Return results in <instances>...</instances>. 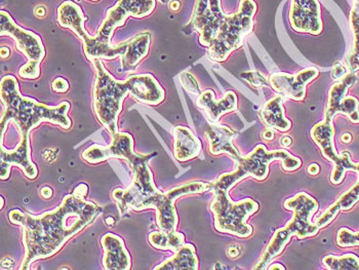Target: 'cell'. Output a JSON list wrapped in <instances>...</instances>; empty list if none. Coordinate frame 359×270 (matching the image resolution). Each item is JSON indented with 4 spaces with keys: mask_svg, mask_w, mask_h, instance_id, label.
<instances>
[{
    "mask_svg": "<svg viewBox=\"0 0 359 270\" xmlns=\"http://www.w3.org/2000/svg\"><path fill=\"white\" fill-rule=\"evenodd\" d=\"M88 191L86 184L77 186L57 209L39 216L20 210H12L8 213V220L21 227L23 231L25 257L20 269H30L35 261L55 255L70 238L102 214L103 209L99 205L86 198Z\"/></svg>",
    "mask_w": 359,
    "mask_h": 270,
    "instance_id": "cell-1",
    "label": "cell"
},
{
    "mask_svg": "<svg viewBox=\"0 0 359 270\" xmlns=\"http://www.w3.org/2000/svg\"><path fill=\"white\" fill-rule=\"evenodd\" d=\"M155 154H136L134 151V139L128 133H118L112 137L109 145L90 146L84 150L81 157L86 163L97 165L110 158L125 159L133 173V182L126 189L117 188L112 192V198L118 205L121 215L128 213L130 205L136 199L152 196L161 191L154 184V179L148 163Z\"/></svg>",
    "mask_w": 359,
    "mask_h": 270,
    "instance_id": "cell-2",
    "label": "cell"
},
{
    "mask_svg": "<svg viewBox=\"0 0 359 270\" xmlns=\"http://www.w3.org/2000/svg\"><path fill=\"white\" fill-rule=\"evenodd\" d=\"M0 96L4 105L1 117V144L8 123L13 121L20 133V137L29 136L31 130L43 121L69 130L72 121L68 116L69 102H62L57 106H48L36 100L24 97L20 92L17 79L6 75L0 83Z\"/></svg>",
    "mask_w": 359,
    "mask_h": 270,
    "instance_id": "cell-3",
    "label": "cell"
},
{
    "mask_svg": "<svg viewBox=\"0 0 359 270\" xmlns=\"http://www.w3.org/2000/svg\"><path fill=\"white\" fill-rule=\"evenodd\" d=\"M285 208L292 212V218L285 227L277 229L263 252L260 260L255 264L252 269L263 270L268 269L270 263L277 256L283 253L292 236L303 240L318 234L319 228L312 223V217L318 212V203L306 192H300L285 201Z\"/></svg>",
    "mask_w": 359,
    "mask_h": 270,
    "instance_id": "cell-4",
    "label": "cell"
},
{
    "mask_svg": "<svg viewBox=\"0 0 359 270\" xmlns=\"http://www.w3.org/2000/svg\"><path fill=\"white\" fill-rule=\"evenodd\" d=\"M276 161H280L283 169L287 172L297 171L302 166V161L299 157L292 156L287 150L268 151L265 145L259 144L247 156H241L236 161V169L233 172L222 174L212 183V189L229 192L235 184L249 177L264 181L269 174L270 163Z\"/></svg>",
    "mask_w": 359,
    "mask_h": 270,
    "instance_id": "cell-5",
    "label": "cell"
},
{
    "mask_svg": "<svg viewBox=\"0 0 359 270\" xmlns=\"http://www.w3.org/2000/svg\"><path fill=\"white\" fill-rule=\"evenodd\" d=\"M96 70L94 86V109L101 125L107 128L111 138L118 134V116L123 110V101L130 95V77L117 81L106 69L101 60L93 61Z\"/></svg>",
    "mask_w": 359,
    "mask_h": 270,
    "instance_id": "cell-6",
    "label": "cell"
},
{
    "mask_svg": "<svg viewBox=\"0 0 359 270\" xmlns=\"http://www.w3.org/2000/svg\"><path fill=\"white\" fill-rule=\"evenodd\" d=\"M257 4L254 0H241L238 11L226 15L218 35L208 48V58L214 62H224L243 46L245 37L254 28Z\"/></svg>",
    "mask_w": 359,
    "mask_h": 270,
    "instance_id": "cell-7",
    "label": "cell"
},
{
    "mask_svg": "<svg viewBox=\"0 0 359 270\" xmlns=\"http://www.w3.org/2000/svg\"><path fill=\"white\" fill-rule=\"evenodd\" d=\"M214 199L210 209L214 214L215 228L222 234H231L237 238H247L252 234V227L248 219L258 212L259 205L252 198L232 201L229 194L220 189H212Z\"/></svg>",
    "mask_w": 359,
    "mask_h": 270,
    "instance_id": "cell-8",
    "label": "cell"
},
{
    "mask_svg": "<svg viewBox=\"0 0 359 270\" xmlns=\"http://www.w3.org/2000/svg\"><path fill=\"white\" fill-rule=\"evenodd\" d=\"M212 189V183L194 181L176 186L166 192L158 191L152 196H145L133 201L130 205L134 211L154 209L156 211V223L163 231H176L179 218L175 203L181 196L199 194Z\"/></svg>",
    "mask_w": 359,
    "mask_h": 270,
    "instance_id": "cell-9",
    "label": "cell"
},
{
    "mask_svg": "<svg viewBox=\"0 0 359 270\" xmlns=\"http://www.w3.org/2000/svg\"><path fill=\"white\" fill-rule=\"evenodd\" d=\"M312 140L320 149L323 157L334 163V170L331 176L332 184H341L344 180L347 171H355V163L352 161L349 152L344 151L339 154L334 147V128L332 121L323 119L312 128Z\"/></svg>",
    "mask_w": 359,
    "mask_h": 270,
    "instance_id": "cell-10",
    "label": "cell"
},
{
    "mask_svg": "<svg viewBox=\"0 0 359 270\" xmlns=\"http://www.w3.org/2000/svg\"><path fill=\"white\" fill-rule=\"evenodd\" d=\"M155 0H118L114 6L108 10L96 37L101 43L111 44L114 31L125 25L130 17L146 18L154 11Z\"/></svg>",
    "mask_w": 359,
    "mask_h": 270,
    "instance_id": "cell-11",
    "label": "cell"
},
{
    "mask_svg": "<svg viewBox=\"0 0 359 270\" xmlns=\"http://www.w3.org/2000/svg\"><path fill=\"white\" fill-rule=\"evenodd\" d=\"M221 0H196L192 24L199 34V43L210 48L226 19Z\"/></svg>",
    "mask_w": 359,
    "mask_h": 270,
    "instance_id": "cell-12",
    "label": "cell"
},
{
    "mask_svg": "<svg viewBox=\"0 0 359 270\" xmlns=\"http://www.w3.org/2000/svg\"><path fill=\"white\" fill-rule=\"evenodd\" d=\"M0 35L15 39L18 50L23 53L28 61L42 62L46 57V48L41 37L32 31L26 30L18 25L11 15L6 11L0 12Z\"/></svg>",
    "mask_w": 359,
    "mask_h": 270,
    "instance_id": "cell-13",
    "label": "cell"
},
{
    "mask_svg": "<svg viewBox=\"0 0 359 270\" xmlns=\"http://www.w3.org/2000/svg\"><path fill=\"white\" fill-rule=\"evenodd\" d=\"M319 70L316 67L305 68L297 73L289 74L277 72L270 75V86L283 98L302 101L306 96V86L318 76Z\"/></svg>",
    "mask_w": 359,
    "mask_h": 270,
    "instance_id": "cell-14",
    "label": "cell"
},
{
    "mask_svg": "<svg viewBox=\"0 0 359 270\" xmlns=\"http://www.w3.org/2000/svg\"><path fill=\"white\" fill-rule=\"evenodd\" d=\"M290 23L297 32L318 35L323 31L320 4L318 0H292Z\"/></svg>",
    "mask_w": 359,
    "mask_h": 270,
    "instance_id": "cell-15",
    "label": "cell"
},
{
    "mask_svg": "<svg viewBox=\"0 0 359 270\" xmlns=\"http://www.w3.org/2000/svg\"><path fill=\"white\" fill-rule=\"evenodd\" d=\"M0 166H1V180H8L12 167H19L25 176L34 180L39 175L35 163L31 161L30 139L29 136L21 137L20 143L15 150L4 149V144H0Z\"/></svg>",
    "mask_w": 359,
    "mask_h": 270,
    "instance_id": "cell-16",
    "label": "cell"
},
{
    "mask_svg": "<svg viewBox=\"0 0 359 270\" xmlns=\"http://www.w3.org/2000/svg\"><path fill=\"white\" fill-rule=\"evenodd\" d=\"M197 107L201 108L207 114L208 119L212 123H218L224 114L235 112L238 107V100L236 94L228 90L223 98L216 99V95L212 90L201 92L196 100Z\"/></svg>",
    "mask_w": 359,
    "mask_h": 270,
    "instance_id": "cell-17",
    "label": "cell"
},
{
    "mask_svg": "<svg viewBox=\"0 0 359 270\" xmlns=\"http://www.w3.org/2000/svg\"><path fill=\"white\" fill-rule=\"evenodd\" d=\"M103 267L106 270H128L132 267L130 253L121 236L107 234L102 238Z\"/></svg>",
    "mask_w": 359,
    "mask_h": 270,
    "instance_id": "cell-18",
    "label": "cell"
},
{
    "mask_svg": "<svg viewBox=\"0 0 359 270\" xmlns=\"http://www.w3.org/2000/svg\"><path fill=\"white\" fill-rule=\"evenodd\" d=\"M130 96L137 101L156 106L163 103L165 98V90L151 74H140L130 76Z\"/></svg>",
    "mask_w": 359,
    "mask_h": 270,
    "instance_id": "cell-19",
    "label": "cell"
},
{
    "mask_svg": "<svg viewBox=\"0 0 359 270\" xmlns=\"http://www.w3.org/2000/svg\"><path fill=\"white\" fill-rule=\"evenodd\" d=\"M205 138L208 141V150L212 156L228 154L236 163L241 158V154L233 144L236 133L224 125H210L205 130Z\"/></svg>",
    "mask_w": 359,
    "mask_h": 270,
    "instance_id": "cell-20",
    "label": "cell"
},
{
    "mask_svg": "<svg viewBox=\"0 0 359 270\" xmlns=\"http://www.w3.org/2000/svg\"><path fill=\"white\" fill-rule=\"evenodd\" d=\"M174 156L181 163L191 161L201 154L203 145L189 128L177 126L172 128Z\"/></svg>",
    "mask_w": 359,
    "mask_h": 270,
    "instance_id": "cell-21",
    "label": "cell"
},
{
    "mask_svg": "<svg viewBox=\"0 0 359 270\" xmlns=\"http://www.w3.org/2000/svg\"><path fill=\"white\" fill-rule=\"evenodd\" d=\"M57 23L61 27L70 29L81 39L88 34L84 28V22L88 18L84 15L83 10L74 1H64L57 8Z\"/></svg>",
    "mask_w": 359,
    "mask_h": 270,
    "instance_id": "cell-22",
    "label": "cell"
},
{
    "mask_svg": "<svg viewBox=\"0 0 359 270\" xmlns=\"http://www.w3.org/2000/svg\"><path fill=\"white\" fill-rule=\"evenodd\" d=\"M283 97L280 95L268 100L260 110L261 121L268 128L287 132L292 128L290 119L285 117V108L283 106Z\"/></svg>",
    "mask_w": 359,
    "mask_h": 270,
    "instance_id": "cell-23",
    "label": "cell"
},
{
    "mask_svg": "<svg viewBox=\"0 0 359 270\" xmlns=\"http://www.w3.org/2000/svg\"><path fill=\"white\" fill-rule=\"evenodd\" d=\"M83 41L84 54L90 61L95 60H112L117 57H123L125 55L128 41L113 46L101 43L96 36L88 34Z\"/></svg>",
    "mask_w": 359,
    "mask_h": 270,
    "instance_id": "cell-24",
    "label": "cell"
},
{
    "mask_svg": "<svg viewBox=\"0 0 359 270\" xmlns=\"http://www.w3.org/2000/svg\"><path fill=\"white\" fill-rule=\"evenodd\" d=\"M151 35L149 32L140 33L132 41H128L125 55L121 57V65L125 72L136 69L140 62L149 53Z\"/></svg>",
    "mask_w": 359,
    "mask_h": 270,
    "instance_id": "cell-25",
    "label": "cell"
},
{
    "mask_svg": "<svg viewBox=\"0 0 359 270\" xmlns=\"http://www.w3.org/2000/svg\"><path fill=\"white\" fill-rule=\"evenodd\" d=\"M358 81L355 73L349 72L340 81H337L330 88L329 100L325 112V119L332 121L338 114V108L341 102L347 96L348 90Z\"/></svg>",
    "mask_w": 359,
    "mask_h": 270,
    "instance_id": "cell-26",
    "label": "cell"
},
{
    "mask_svg": "<svg viewBox=\"0 0 359 270\" xmlns=\"http://www.w3.org/2000/svg\"><path fill=\"white\" fill-rule=\"evenodd\" d=\"M198 258L196 249L192 243H185L175 255L168 258L165 262L155 267V270H197Z\"/></svg>",
    "mask_w": 359,
    "mask_h": 270,
    "instance_id": "cell-27",
    "label": "cell"
},
{
    "mask_svg": "<svg viewBox=\"0 0 359 270\" xmlns=\"http://www.w3.org/2000/svg\"><path fill=\"white\" fill-rule=\"evenodd\" d=\"M150 245L163 251L176 253L185 245V236L179 231H152L148 236Z\"/></svg>",
    "mask_w": 359,
    "mask_h": 270,
    "instance_id": "cell-28",
    "label": "cell"
},
{
    "mask_svg": "<svg viewBox=\"0 0 359 270\" xmlns=\"http://www.w3.org/2000/svg\"><path fill=\"white\" fill-rule=\"evenodd\" d=\"M323 264L330 270H359V258L354 254L329 255L323 259Z\"/></svg>",
    "mask_w": 359,
    "mask_h": 270,
    "instance_id": "cell-29",
    "label": "cell"
},
{
    "mask_svg": "<svg viewBox=\"0 0 359 270\" xmlns=\"http://www.w3.org/2000/svg\"><path fill=\"white\" fill-rule=\"evenodd\" d=\"M359 201V179L356 184L352 186L349 190L343 194L336 201L337 207L341 211H348L352 209Z\"/></svg>",
    "mask_w": 359,
    "mask_h": 270,
    "instance_id": "cell-30",
    "label": "cell"
},
{
    "mask_svg": "<svg viewBox=\"0 0 359 270\" xmlns=\"http://www.w3.org/2000/svg\"><path fill=\"white\" fill-rule=\"evenodd\" d=\"M337 245L341 248L358 247L359 245V231L353 232L348 228H340L337 234Z\"/></svg>",
    "mask_w": 359,
    "mask_h": 270,
    "instance_id": "cell-31",
    "label": "cell"
},
{
    "mask_svg": "<svg viewBox=\"0 0 359 270\" xmlns=\"http://www.w3.org/2000/svg\"><path fill=\"white\" fill-rule=\"evenodd\" d=\"M353 46L348 55L346 66L349 72L355 73L359 70V33H354Z\"/></svg>",
    "mask_w": 359,
    "mask_h": 270,
    "instance_id": "cell-32",
    "label": "cell"
},
{
    "mask_svg": "<svg viewBox=\"0 0 359 270\" xmlns=\"http://www.w3.org/2000/svg\"><path fill=\"white\" fill-rule=\"evenodd\" d=\"M19 75L25 79H39L41 75V62L28 61L27 64L20 68Z\"/></svg>",
    "mask_w": 359,
    "mask_h": 270,
    "instance_id": "cell-33",
    "label": "cell"
},
{
    "mask_svg": "<svg viewBox=\"0 0 359 270\" xmlns=\"http://www.w3.org/2000/svg\"><path fill=\"white\" fill-rule=\"evenodd\" d=\"M341 210L337 207L336 203H332L329 209L325 210L323 215H320V216L316 219V224L318 225L319 228L327 227V225L331 224L332 221L336 219V217L338 216Z\"/></svg>",
    "mask_w": 359,
    "mask_h": 270,
    "instance_id": "cell-34",
    "label": "cell"
},
{
    "mask_svg": "<svg viewBox=\"0 0 359 270\" xmlns=\"http://www.w3.org/2000/svg\"><path fill=\"white\" fill-rule=\"evenodd\" d=\"M241 77L247 81L252 88H262V86H270L269 81H267L262 73L258 72H248L241 73Z\"/></svg>",
    "mask_w": 359,
    "mask_h": 270,
    "instance_id": "cell-35",
    "label": "cell"
},
{
    "mask_svg": "<svg viewBox=\"0 0 359 270\" xmlns=\"http://www.w3.org/2000/svg\"><path fill=\"white\" fill-rule=\"evenodd\" d=\"M180 81H181L182 86H184L186 90L195 95H201V90L198 83L191 73L184 72L180 75Z\"/></svg>",
    "mask_w": 359,
    "mask_h": 270,
    "instance_id": "cell-36",
    "label": "cell"
},
{
    "mask_svg": "<svg viewBox=\"0 0 359 270\" xmlns=\"http://www.w3.org/2000/svg\"><path fill=\"white\" fill-rule=\"evenodd\" d=\"M349 25L352 33H359V0H353L351 12H350Z\"/></svg>",
    "mask_w": 359,
    "mask_h": 270,
    "instance_id": "cell-37",
    "label": "cell"
},
{
    "mask_svg": "<svg viewBox=\"0 0 359 270\" xmlns=\"http://www.w3.org/2000/svg\"><path fill=\"white\" fill-rule=\"evenodd\" d=\"M52 88L57 93H67L69 90L70 85L63 77H57L53 81Z\"/></svg>",
    "mask_w": 359,
    "mask_h": 270,
    "instance_id": "cell-38",
    "label": "cell"
},
{
    "mask_svg": "<svg viewBox=\"0 0 359 270\" xmlns=\"http://www.w3.org/2000/svg\"><path fill=\"white\" fill-rule=\"evenodd\" d=\"M348 73L349 72H348L347 66L343 65L340 62L334 64V67H332V79H336V81H340V79H343Z\"/></svg>",
    "mask_w": 359,
    "mask_h": 270,
    "instance_id": "cell-39",
    "label": "cell"
},
{
    "mask_svg": "<svg viewBox=\"0 0 359 270\" xmlns=\"http://www.w3.org/2000/svg\"><path fill=\"white\" fill-rule=\"evenodd\" d=\"M53 194H54V192H53V189L50 187H43L41 190V196L43 198H52Z\"/></svg>",
    "mask_w": 359,
    "mask_h": 270,
    "instance_id": "cell-40",
    "label": "cell"
},
{
    "mask_svg": "<svg viewBox=\"0 0 359 270\" xmlns=\"http://www.w3.org/2000/svg\"><path fill=\"white\" fill-rule=\"evenodd\" d=\"M262 138L266 141H271L274 139V133L272 128H268L265 132H263Z\"/></svg>",
    "mask_w": 359,
    "mask_h": 270,
    "instance_id": "cell-41",
    "label": "cell"
},
{
    "mask_svg": "<svg viewBox=\"0 0 359 270\" xmlns=\"http://www.w3.org/2000/svg\"><path fill=\"white\" fill-rule=\"evenodd\" d=\"M319 171H320V168H319L318 163H311L307 169V172L309 173L310 175H313V176H316Z\"/></svg>",
    "mask_w": 359,
    "mask_h": 270,
    "instance_id": "cell-42",
    "label": "cell"
},
{
    "mask_svg": "<svg viewBox=\"0 0 359 270\" xmlns=\"http://www.w3.org/2000/svg\"><path fill=\"white\" fill-rule=\"evenodd\" d=\"M34 14L37 18H43L46 15V10L44 6H36L34 10Z\"/></svg>",
    "mask_w": 359,
    "mask_h": 270,
    "instance_id": "cell-43",
    "label": "cell"
},
{
    "mask_svg": "<svg viewBox=\"0 0 359 270\" xmlns=\"http://www.w3.org/2000/svg\"><path fill=\"white\" fill-rule=\"evenodd\" d=\"M280 144L283 145V148H289L292 144V138H290L289 136L283 137V138H281Z\"/></svg>",
    "mask_w": 359,
    "mask_h": 270,
    "instance_id": "cell-44",
    "label": "cell"
},
{
    "mask_svg": "<svg viewBox=\"0 0 359 270\" xmlns=\"http://www.w3.org/2000/svg\"><path fill=\"white\" fill-rule=\"evenodd\" d=\"M180 6H181V4H180L179 0H172V1H170V4H168V6H170V10L175 11V12L179 11Z\"/></svg>",
    "mask_w": 359,
    "mask_h": 270,
    "instance_id": "cell-45",
    "label": "cell"
},
{
    "mask_svg": "<svg viewBox=\"0 0 359 270\" xmlns=\"http://www.w3.org/2000/svg\"><path fill=\"white\" fill-rule=\"evenodd\" d=\"M8 57H10V48L4 46V48H1V58L2 59H8Z\"/></svg>",
    "mask_w": 359,
    "mask_h": 270,
    "instance_id": "cell-46",
    "label": "cell"
},
{
    "mask_svg": "<svg viewBox=\"0 0 359 270\" xmlns=\"http://www.w3.org/2000/svg\"><path fill=\"white\" fill-rule=\"evenodd\" d=\"M341 139H342L343 142L349 143L350 141H351L352 137L351 135L348 134V133H345V134L341 137Z\"/></svg>",
    "mask_w": 359,
    "mask_h": 270,
    "instance_id": "cell-47",
    "label": "cell"
},
{
    "mask_svg": "<svg viewBox=\"0 0 359 270\" xmlns=\"http://www.w3.org/2000/svg\"><path fill=\"white\" fill-rule=\"evenodd\" d=\"M269 269H281L285 270V267L283 265L279 264V263H276V264H272L271 266L268 267Z\"/></svg>",
    "mask_w": 359,
    "mask_h": 270,
    "instance_id": "cell-48",
    "label": "cell"
},
{
    "mask_svg": "<svg viewBox=\"0 0 359 270\" xmlns=\"http://www.w3.org/2000/svg\"><path fill=\"white\" fill-rule=\"evenodd\" d=\"M355 173H358V179H359V163H355Z\"/></svg>",
    "mask_w": 359,
    "mask_h": 270,
    "instance_id": "cell-49",
    "label": "cell"
},
{
    "mask_svg": "<svg viewBox=\"0 0 359 270\" xmlns=\"http://www.w3.org/2000/svg\"><path fill=\"white\" fill-rule=\"evenodd\" d=\"M4 198H1V207H0V209H4Z\"/></svg>",
    "mask_w": 359,
    "mask_h": 270,
    "instance_id": "cell-50",
    "label": "cell"
},
{
    "mask_svg": "<svg viewBox=\"0 0 359 270\" xmlns=\"http://www.w3.org/2000/svg\"><path fill=\"white\" fill-rule=\"evenodd\" d=\"M90 1L97 2V1H100V0H90Z\"/></svg>",
    "mask_w": 359,
    "mask_h": 270,
    "instance_id": "cell-51",
    "label": "cell"
}]
</instances>
